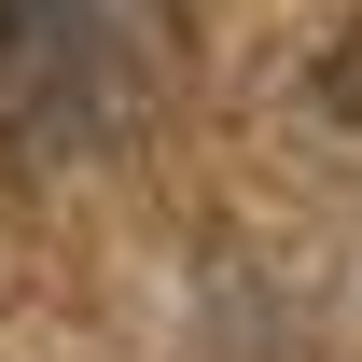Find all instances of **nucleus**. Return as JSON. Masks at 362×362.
I'll return each instance as SVG.
<instances>
[{
    "mask_svg": "<svg viewBox=\"0 0 362 362\" xmlns=\"http://www.w3.org/2000/svg\"><path fill=\"white\" fill-rule=\"evenodd\" d=\"M181 0H0V139L14 153H112L168 84Z\"/></svg>",
    "mask_w": 362,
    "mask_h": 362,
    "instance_id": "1",
    "label": "nucleus"
}]
</instances>
